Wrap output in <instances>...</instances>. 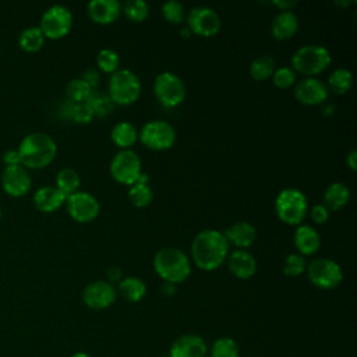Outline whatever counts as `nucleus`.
I'll return each instance as SVG.
<instances>
[{"label":"nucleus","instance_id":"47","mask_svg":"<svg viewBox=\"0 0 357 357\" xmlns=\"http://www.w3.org/2000/svg\"><path fill=\"white\" fill-rule=\"evenodd\" d=\"M346 162H347V166H349L351 170H356V166H357V151H356V149H351V151L346 155Z\"/></svg>","mask_w":357,"mask_h":357},{"label":"nucleus","instance_id":"4","mask_svg":"<svg viewBox=\"0 0 357 357\" xmlns=\"http://www.w3.org/2000/svg\"><path fill=\"white\" fill-rule=\"evenodd\" d=\"M141 79L128 68L116 70L109 78V96L114 105H131L141 95Z\"/></svg>","mask_w":357,"mask_h":357},{"label":"nucleus","instance_id":"41","mask_svg":"<svg viewBox=\"0 0 357 357\" xmlns=\"http://www.w3.org/2000/svg\"><path fill=\"white\" fill-rule=\"evenodd\" d=\"M310 215H311V219L321 225V223H325L329 218V211L328 208L324 205V204H315L311 209H310Z\"/></svg>","mask_w":357,"mask_h":357},{"label":"nucleus","instance_id":"32","mask_svg":"<svg viewBox=\"0 0 357 357\" xmlns=\"http://www.w3.org/2000/svg\"><path fill=\"white\" fill-rule=\"evenodd\" d=\"M353 84V74L350 70L344 67H339L331 73L328 78L329 88L336 93H344L351 88ZM326 85V86H328Z\"/></svg>","mask_w":357,"mask_h":357},{"label":"nucleus","instance_id":"17","mask_svg":"<svg viewBox=\"0 0 357 357\" xmlns=\"http://www.w3.org/2000/svg\"><path fill=\"white\" fill-rule=\"evenodd\" d=\"M206 351V343L199 335L187 333L172 343L169 357H205Z\"/></svg>","mask_w":357,"mask_h":357},{"label":"nucleus","instance_id":"24","mask_svg":"<svg viewBox=\"0 0 357 357\" xmlns=\"http://www.w3.org/2000/svg\"><path fill=\"white\" fill-rule=\"evenodd\" d=\"M350 199V190L346 184L340 181L331 183L325 192H324V205L328 208V211H339Z\"/></svg>","mask_w":357,"mask_h":357},{"label":"nucleus","instance_id":"14","mask_svg":"<svg viewBox=\"0 0 357 357\" xmlns=\"http://www.w3.org/2000/svg\"><path fill=\"white\" fill-rule=\"evenodd\" d=\"M1 187L3 191L10 197H22L25 195L32 185V178L29 170L25 169L22 165H13L6 166L1 172Z\"/></svg>","mask_w":357,"mask_h":357},{"label":"nucleus","instance_id":"39","mask_svg":"<svg viewBox=\"0 0 357 357\" xmlns=\"http://www.w3.org/2000/svg\"><path fill=\"white\" fill-rule=\"evenodd\" d=\"M272 79L278 88H289L296 82V73L293 68L287 66H282L275 68L272 74Z\"/></svg>","mask_w":357,"mask_h":357},{"label":"nucleus","instance_id":"6","mask_svg":"<svg viewBox=\"0 0 357 357\" xmlns=\"http://www.w3.org/2000/svg\"><path fill=\"white\" fill-rule=\"evenodd\" d=\"M331 53L325 46L304 45L293 53L291 67L301 74L315 75L322 73L331 64Z\"/></svg>","mask_w":357,"mask_h":357},{"label":"nucleus","instance_id":"51","mask_svg":"<svg viewBox=\"0 0 357 357\" xmlns=\"http://www.w3.org/2000/svg\"><path fill=\"white\" fill-rule=\"evenodd\" d=\"M0 220H1V209H0Z\"/></svg>","mask_w":357,"mask_h":357},{"label":"nucleus","instance_id":"49","mask_svg":"<svg viewBox=\"0 0 357 357\" xmlns=\"http://www.w3.org/2000/svg\"><path fill=\"white\" fill-rule=\"evenodd\" d=\"M71 357H91L88 353H84V351H78V353H74Z\"/></svg>","mask_w":357,"mask_h":357},{"label":"nucleus","instance_id":"46","mask_svg":"<svg viewBox=\"0 0 357 357\" xmlns=\"http://www.w3.org/2000/svg\"><path fill=\"white\" fill-rule=\"evenodd\" d=\"M121 275H123V272H121V269L119 266H112V268L107 269V279L110 280V283L112 282H120L121 280Z\"/></svg>","mask_w":357,"mask_h":357},{"label":"nucleus","instance_id":"37","mask_svg":"<svg viewBox=\"0 0 357 357\" xmlns=\"http://www.w3.org/2000/svg\"><path fill=\"white\" fill-rule=\"evenodd\" d=\"M305 268H307L305 258L300 254L286 255L283 259V264H282V269H283L284 275H287V276H298L304 272Z\"/></svg>","mask_w":357,"mask_h":357},{"label":"nucleus","instance_id":"2","mask_svg":"<svg viewBox=\"0 0 357 357\" xmlns=\"http://www.w3.org/2000/svg\"><path fill=\"white\" fill-rule=\"evenodd\" d=\"M17 152L25 169H43L56 158L57 145L49 134L33 131L21 139Z\"/></svg>","mask_w":357,"mask_h":357},{"label":"nucleus","instance_id":"9","mask_svg":"<svg viewBox=\"0 0 357 357\" xmlns=\"http://www.w3.org/2000/svg\"><path fill=\"white\" fill-rule=\"evenodd\" d=\"M141 142L155 151H165L173 146L176 142V130L174 127L165 120H149L138 132Z\"/></svg>","mask_w":357,"mask_h":357},{"label":"nucleus","instance_id":"48","mask_svg":"<svg viewBox=\"0 0 357 357\" xmlns=\"http://www.w3.org/2000/svg\"><path fill=\"white\" fill-rule=\"evenodd\" d=\"M162 293L165 294V296H173L174 293H176V284H173V283H170V282H163V284H162Z\"/></svg>","mask_w":357,"mask_h":357},{"label":"nucleus","instance_id":"18","mask_svg":"<svg viewBox=\"0 0 357 357\" xmlns=\"http://www.w3.org/2000/svg\"><path fill=\"white\" fill-rule=\"evenodd\" d=\"M66 195L56 185H43L33 194V205L38 211L50 213L66 204Z\"/></svg>","mask_w":357,"mask_h":357},{"label":"nucleus","instance_id":"43","mask_svg":"<svg viewBox=\"0 0 357 357\" xmlns=\"http://www.w3.org/2000/svg\"><path fill=\"white\" fill-rule=\"evenodd\" d=\"M75 102H71L68 99H64L60 106H59V116L66 119V120H71V114H73V107H74Z\"/></svg>","mask_w":357,"mask_h":357},{"label":"nucleus","instance_id":"29","mask_svg":"<svg viewBox=\"0 0 357 357\" xmlns=\"http://www.w3.org/2000/svg\"><path fill=\"white\" fill-rule=\"evenodd\" d=\"M88 106L92 109L93 114L98 117H106L109 116L114 109V102L109 96L107 92L100 89H92L88 99L85 100Z\"/></svg>","mask_w":357,"mask_h":357},{"label":"nucleus","instance_id":"30","mask_svg":"<svg viewBox=\"0 0 357 357\" xmlns=\"http://www.w3.org/2000/svg\"><path fill=\"white\" fill-rule=\"evenodd\" d=\"M81 184V178L77 170L73 167H63L57 172L56 176V187L66 195H71L78 191Z\"/></svg>","mask_w":357,"mask_h":357},{"label":"nucleus","instance_id":"16","mask_svg":"<svg viewBox=\"0 0 357 357\" xmlns=\"http://www.w3.org/2000/svg\"><path fill=\"white\" fill-rule=\"evenodd\" d=\"M329 89L324 81L314 77L300 79L294 86V96L304 105H319L326 100Z\"/></svg>","mask_w":357,"mask_h":357},{"label":"nucleus","instance_id":"44","mask_svg":"<svg viewBox=\"0 0 357 357\" xmlns=\"http://www.w3.org/2000/svg\"><path fill=\"white\" fill-rule=\"evenodd\" d=\"M3 162L6 166H13V165H21L20 163V156L17 149H8L3 153Z\"/></svg>","mask_w":357,"mask_h":357},{"label":"nucleus","instance_id":"45","mask_svg":"<svg viewBox=\"0 0 357 357\" xmlns=\"http://www.w3.org/2000/svg\"><path fill=\"white\" fill-rule=\"evenodd\" d=\"M273 6H276L280 11L290 10L293 6L297 4V0H273Z\"/></svg>","mask_w":357,"mask_h":357},{"label":"nucleus","instance_id":"23","mask_svg":"<svg viewBox=\"0 0 357 357\" xmlns=\"http://www.w3.org/2000/svg\"><path fill=\"white\" fill-rule=\"evenodd\" d=\"M298 29V18L297 15L290 11H279L271 24V32L275 39L284 40L291 38Z\"/></svg>","mask_w":357,"mask_h":357},{"label":"nucleus","instance_id":"13","mask_svg":"<svg viewBox=\"0 0 357 357\" xmlns=\"http://www.w3.org/2000/svg\"><path fill=\"white\" fill-rule=\"evenodd\" d=\"M66 205L68 215L79 223L93 220L100 211L99 201L86 191H77L68 195L66 198Z\"/></svg>","mask_w":357,"mask_h":357},{"label":"nucleus","instance_id":"19","mask_svg":"<svg viewBox=\"0 0 357 357\" xmlns=\"http://www.w3.org/2000/svg\"><path fill=\"white\" fill-rule=\"evenodd\" d=\"M88 14L98 24H112L121 14V3L117 0H91Z\"/></svg>","mask_w":357,"mask_h":357},{"label":"nucleus","instance_id":"50","mask_svg":"<svg viewBox=\"0 0 357 357\" xmlns=\"http://www.w3.org/2000/svg\"><path fill=\"white\" fill-rule=\"evenodd\" d=\"M336 4H340V6H349L351 3V0H347V1H342V0H336L335 1Z\"/></svg>","mask_w":357,"mask_h":357},{"label":"nucleus","instance_id":"31","mask_svg":"<svg viewBox=\"0 0 357 357\" xmlns=\"http://www.w3.org/2000/svg\"><path fill=\"white\" fill-rule=\"evenodd\" d=\"M275 68H276L275 59L269 54H262L251 61L250 74L255 81H264L272 77Z\"/></svg>","mask_w":357,"mask_h":357},{"label":"nucleus","instance_id":"35","mask_svg":"<svg viewBox=\"0 0 357 357\" xmlns=\"http://www.w3.org/2000/svg\"><path fill=\"white\" fill-rule=\"evenodd\" d=\"M212 357H238V344L229 336L219 337L213 342L211 349Z\"/></svg>","mask_w":357,"mask_h":357},{"label":"nucleus","instance_id":"26","mask_svg":"<svg viewBox=\"0 0 357 357\" xmlns=\"http://www.w3.org/2000/svg\"><path fill=\"white\" fill-rule=\"evenodd\" d=\"M112 141L121 149H130V146L137 141L138 131L130 121H119L110 131Z\"/></svg>","mask_w":357,"mask_h":357},{"label":"nucleus","instance_id":"22","mask_svg":"<svg viewBox=\"0 0 357 357\" xmlns=\"http://www.w3.org/2000/svg\"><path fill=\"white\" fill-rule=\"evenodd\" d=\"M293 240L300 255H311L321 247V236L317 229L310 225H298Z\"/></svg>","mask_w":357,"mask_h":357},{"label":"nucleus","instance_id":"34","mask_svg":"<svg viewBox=\"0 0 357 357\" xmlns=\"http://www.w3.org/2000/svg\"><path fill=\"white\" fill-rule=\"evenodd\" d=\"M96 64H98V68L102 70L103 73L113 74L116 70H119L120 56L113 49H109V47L100 49L96 54Z\"/></svg>","mask_w":357,"mask_h":357},{"label":"nucleus","instance_id":"42","mask_svg":"<svg viewBox=\"0 0 357 357\" xmlns=\"http://www.w3.org/2000/svg\"><path fill=\"white\" fill-rule=\"evenodd\" d=\"M92 89H98V85L100 82V74L99 70L93 68V67H88L84 70L82 77H81Z\"/></svg>","mask_w":357,"mask_h":357},{"label":"nucleus","instance_id":"1","mask_svg":"<svg viewBox=\"0 0 357 357\" xmlns=\"http://www.w3.org/2000/svg\"><path fill=\"white\" fill-rule=\"evenodd\" d=\"M229 254V243L223 231L206 229L195 234L191 244L194 264L204 271L219 268Z\"/></svg>","mask_w":357,"mask_h":357},{"label":"nucleus","instance_id":"21","mask_svg":"<svg viewBox=\"0 0 357 357\" xmlns=\"http://www.w3.org/2000/svg\"><path fill=\"white\" fill-rule=\"evenodd\" d=\"M227 243H233L238 250H247L257 237L255 227L244 220L236 222L223 231Z\"/></svg>","mask_w":357,"mask_h":357},{"label":"nucleus","instance_id":"38","mask_svg":"<svg viewBox=\"0 0 357 357\" xmlns=\"http://www.w3.org/2000/svg\"><path fill=\"white\" fill-rule=\"evenodd\" d=\"M162 15L172 24H180L185 17L184 6L176 0H169L162 4Z\"/></svg>","mask_w":357,"mask_h":357},{"label":"nucleus","instance_id":"25","mask_svg":"<svg viewBox=\"0 0 357 357\" xmlns=\"http://www.w3.org/2000/svg\"><path fill=\"white\" fill-rule=\"evenodd\" d=\"M128 198L131 204L137 208L148 206L153 199V191L148 184V174L141 173L138 180L130 185L128 188Z\"/></svg>","mask_w":357,"mask_h":357},{"label":"nucleus","instance_id":"12","mask_svg":"<svg viewBox=\"0 0 357 357\" xmlns=\"http://www.w3.org/2000/svg\"><path fill=\"white\" fill-rule=\"evenodd\" d=\"M187 24L188 29L199 36H213L222 26L219 14L208 6L192 7L187 15Z\"/></svg>","mask_w":357,"mask_h":357},{"label":"nucleus","instance_id":"11","mask_svg":"<svg viewBox=\"0 0 357 357\" xmlns=\"http://www.w3.org/2000/svg\"><path fill=\"white\" fill-rule=\"evenodd\" d=\"M110 173L113 178L121 184L132 185L141 176V159L132 149L119 151L110 162Z\"/></svg>","mask_w":357,"mask_h":357},{"label":"nucleus","instance_id":"15","mask_svg":"<svg viewBox=\"0 0 357 357\" xmlns=\"http://www.w3.org/2000/svg\"><path fill=\"white\" fill-rule=\"evenodd\" d=\"M117 297V290L113 283L106 280H93L85 286L82 300L92 310H105L110 307Z\"/></svg>","mask_w":357,"mask_h":357},{"label":"nucleus","instance_id":"3","mask_svg":"<svg viewBox=\"0 0 357 357\" xmlns=\"http://www.w3.org/2000/svg\"><path fill=\"white\" fill-rule=\"evenodd\" d=\"M155 272L173 284L184 282L191 273V264L185 252L176 247H165L153 257Z\"/></svg>","mask_w":357,"mask_h":357},{"label":"nucleus","instance_id":"33","mask_svg":"<svg viewBox=\"0 0 357 357\" xmlns=\"http://www.w3.org/2000/svg\"><path fill=\"white\" fill-rule=\"evenodd\" d=\"M91 92H92V88L82 78H73L66 85L67 99L75 103L85 102Z\"/></svg>","mask_w":357,"mask_h":357},{"label":"nucleus","instance_id":"28","mask_svg":"<svg viewBox=\"0 0 357 357\" xmlns=\"http://www.w3.org/2000/svg\"><path fill=\"white\" fill-rule=\"evenodd\" d=\"M43 43L45 35L38 25L24 28L18 35V46L28 53L38 52L43 46Z\"/></svg>","mask_w":357,"mask_h":357},{"label":"nucleus","instance_id":"20","mask_svg":"<svg viewBox=\"0 0 357 357\" xmlns=\"http://www.w3.org/2000/svg\"><path fill=\"white\" fill-rule=\"evenodd\" d=\"M230 272L238 279H250L257 271V259L247 250H236L227 255Z\"/></svg>","mask_w":357,"mask_h":357},{"label":"nucleus","instance_id":"7","mask_svg":"<svg viewBox=\"0 0 357 357\" xmlns=\"http://www.w3.org/2000/svg\"><path fill=\"white\" fill-rule=\"evenodd\" d=\"M38 26L45 38L60 39L70 32L73 26V14L66 6L53 4L43 11Z\"/></svg>","mask_w":357,"mask_h":357},{"label":"nucleus","instance_id":"27","mask_svg":"<svg viewBox=\"0 0 357 357\" xmlns=\"http://www.w3.org/2000/svg\"><path fill=\"white\" fill-rule=\"evenodd\" d=\"M119 293L123 296L124 300L130 303H137L145 296L146 284L139 278L128 276L119 282Z\"/></svg>","mask_w":357,"mask_h":357},{"label":"nucleus","instance_id":"10","mask_svg":"<svg viewBox=\"0 0 357 357\" xmlns=\"http://www.w3.org/2000/svg\"><path fill=\"white\" fill-rule=\"evenodd\" d=\"M153 92L162 105L166 107H174L184 100L185 85L177 74L172 71H162L153 81Z\"/></svg>","mask_w":357,"mask_h":357},{"label":"nucleus","instance_id":"40","mask_svg":"<svg viewBox=\"0 0 357 357\" xmlns=\"http://www.w3.org/2000/svg\"><path fill=\"white\" fill-rule=\"evenodd\" d=\"M93 117H95V114L86 102H79V103L74 105L73 114H71L73 121L79 123V124H88L89 121H92Z\"/></svg>","mask_w":357,"mask_h":357},{"label":"nucleus","instance_id":"5","mask_svg":"<svg viewBox=\"0 0 357 357\" xmlns=\"http://www.w3.org/2000/svg\"><path fill=\"white\" fill-rule=\"evenodd\" d=\"M275 212L287 225H300L308 212V202L298 188H283L275 199Z\"/></svg>","mask_w":357,"mask_h":357},{"label":"nucleus","instance_id":"36","mask_svg":"<svg viewBox=\"0 0 357 357\" xmlns=\"http://www.w3.org/2000/svg\"><path fill=\"white\" fill-rule=\"evenodd\" d=\"M121 8L130 20L137 21V22L145 20L149 13V6L145 0H127L121 6Z\"/></svg>","mask_w":357,"mask_h":357},{"label":"nucleus","instance_id":"8","mask_svg":"<svg viewBox=\"0 0 357 357\" xmlns=\"http://www.w3.org/2000/svg\"><path fill=\"white\" fill-rule=\"evenodd\" d=\"M305 269L310 282L322 290L337 287L343 279V271L340 265L329 258L312 259Z\"/></svg>","mask_w":357,"mask_h":357}]
</instances>
